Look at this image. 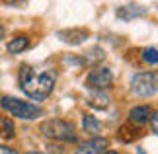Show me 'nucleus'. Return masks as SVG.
<instances>
[{"mask_svg": "<svg viewBox=\"0 0 158 154\" xmlns=\"http://www.w3.org/2000/svg\"><path fill=\"white\" fill-rule=\"evenodd\" d=\"M147 14V8L141 4H123L117 8V18L123 22H133L135 18H141Z\"/></svg>", "mask_w": 158, "mask_h": 154, "instance_id": "7", "label": "nucleus"}, {"mask_svg": "<svg viewBox=\"0 0 158 154\" xmlns=\"http://www.w3.org/2000/svg\"><path fill=\"white\" fill-rule=\"evenodd\" d=\"M141 57H143L144 63H148V65H158V49H156V47H147V49H143Z\"/></svg>", "mask_w": 158, "mask_h": 154, "instance_id": "15", "label": "nucleus"}, {"mask_svg": "<svg viewBox=\"0 0 158 154\" xmlns=\"http://www.w3.org/2000/svg\"><path fill=\"white\" fill-rule=\"evenodd\" d=\"M111 84H113V72L104 65L94 66L86 76V86L92 88V90H102L104 92L107 88H111Z\"/></svg>", "mask_w": 158, "mask_h": 154, "instance_id": "5", "label": "nucleus"}, {"mask_svg": "<svg viewBox=\"0 0 158 154\" xmlns=\"http://www.w3.org/2000/svg\"><path fill=\"white\" fill-rule=\"evenodd\" d=\"M59 37L63 39L64 43H72V45H80L88 39V31L86 29H63V31H59Z\"/></svg>", "mask_w": 158, "mask_h": 154, "instance_id": "8", "label": "nucleus"}, {"mask_svg": "<svg viewBox=\"0 0 158 154\" xmlns=\"http://www.w3.org/2000/svg\"><path fill=\"white\" fill-rule=\"evenodd\" d=\"M26 154H43V152H37V150H31V152H26Z\"/></svg>", "mask_w": 158, "mask_h": 154, "instance_id": "20", "label": "nucleus"}, {"mask_svg": "<svg viewBox=\"0 0 158 154\" xmlns=\"http://www.w3.org/2000/svg\"><path fill=\"white\" fill-rule=\"evenodd\" d=\"M141 154H143V152H141Z\"/></svg>", "mask_w": 158, "mask_h": 154, "instance_id": "22", "label": "nucleus"}, {"mask_svg": "<svg viewBox=\"0 0 158 154\" xmlns=\"http://www.w3.org/2000/svg\"><path fill=\"white\" fill-rule=\"evenodd\" d=\"M106 146H107V139L94 137V139L86 140V143H82L74 154H106Z\"/></svg>", "mask_w": 158, "mask_h": 154, "instance_id": "6", "label": "nucleus"}, {"mask_svg": "<svg viewBox=\"0 0 158 154\" xmlns=\"http://www.w3.org/2000/svg\"><path fill=\"white\" fill-rule=\"evenodd\" d=\"M106 154H119V152H115V150H109V152H106Z\"/></svg>", "mask_w": 158, "mask_h": 154, "instance_id": "21", "label": "nucleus"}, {"mask_svg": "<svg viewBox=\"0 0 158 154\" xmlns=\"http://www.w3.org/2000/svg\"><path fill=\"white\" fill-rule=\"evenodd\" d=\"M39 131L51 140H64V143H74L76 140L74 125L64 119H47L39 125Z\"/></svg>", "mask_w": 158, "mask_h": 154, "instance_id": "2", "label": "nucleus"}, {"mask_svg": "<svg viewBox=\"0 0 158 154\" xmlns=\"http://www.w3.org/2000/svg\"><path fill=\"white\" fill-rule=\"evenodd\" d=\"M0 135L4 139H12L14 137V123H12L8 117H0Z\"/></svg>", "mask_w": 158, "mask_h": 154, "instance_id": "14", "label": "nucleus"}, {"mask_svg": "<svg viewBox=\"0 0 158 154\" xmlns=\"http://www.w3.org/2000/svg\"><path fill=\"white\" fill-rule=\"evenodd\" d=\"M0 154H18L14 148H10V146H2L0 144Z\"/></svg>", "mask_w": 158, "mask_h": 154, "instance_id": "18", "label": "nucleus"}, {"mask_svg": "<svg viewBox=\"0 0 158 154\" xmlns=\"http://www.w3.org/2000/svg\"><path fill=\"white\" fill-rule=\"evenodd\" d=\"M82 127H84V131L88 135H92V137H98L100 131H102V123L96 119L94 115H88V113H84V117H82Z\"/></svg>", "mask_w": 158, "mask_h": 154, "instance_id": "11", "label": "nucleus"}, {"mask_svg": "<svg viewBox=\"0 0 158 154\" xmlns=\"http://www.w3.org/2000/svg\"><path fill=\"white\" fill-rule=\"evenodd\" d=\"M4 37V29H2V26H0V39Z\"/></svg>", "mask_w": 158, "mask_h": 154, "instance_id": "19", "label": "nucleus"}, {"mask_svg": "<svg viewBox=\"0 0 158 154\" xmlns=\"http://www.w3.org/2000/svg\"><path fill=\"white\" fill-rule=\"evenodd\" d=\"M29 45V39L26 37V35H16L14 39H12L8 43V53L12 55H18V53H22V51H26Z\"/></svg>", "mask_w": 158, "mask_h": 154, "instance_id": "12", "label": "nucleus"}, {"mask_svg": "<svg viewBox=\"0 0 158 154\" xmlns=\"http://www.w3.org/2000/svg\"><path fill=\"white\" fill-rule=\"evenodd\" d=\"M135 131H137V129H135ZM135 131H133V129H131L129 125H123V127H121V131H119V137H121V140H125V143H129V140H133V139L137 137V133H135Z\"/></svg>", "mask_w": 158, "mask_h": 154, "instance_id": "16", "label": "nucleus"}, {"mask_svg": "<svg viewBox=\"0 0 158 154\" xmlns=\"http://www.w3.org/2000/svg\"><path fill=\"white\" fill-rule=\"evenodd\" d=\"M0 106H2L4 111H8L14 117H20V119H37L39 115H43L41 107L33 106L29 102L18 100V98H12V96H4L0 100Z\"/></svg>", "mask_w": 158, "mask_h": 154, "instance_id": "3", "label": "nucleus"}, {"mask_svg": "<svg viewBox=\"0 0 158 154\" xmlns=\"http://www.w3.org/2000/svg\"><path fill=\"white\" fill-rule=\"evenodd\" d=\"M55 80H57V74L53 70H37L31 65H22L20 74H18V82H20L23 94L39 102L45 100L53 92Z\"/></svg>", "mask_w": 158, "mask_h": 154, "instance_id": "1", "label": "nucleus"}, {"mask_svg": "<svg viewBox=\"0 0 158 154\" xmlns=\"http://www.w3.org/2000/svg\"><path fill=\"white\" fill-rule=\"evenodd\" d=\"M150 127H152V131H154V135H158V111L150 117Z\"/></svg>", "mask_w": 158, "mask_h": 154, "instance_id": "17", "label": "nucleus"}, {"mask_svg": "<svg viewBox=\"0 0 158 154\" xmlns=\"http://www.w3.org/2000/svg\"><path fill=\"white\" fill-rule=\"evenodd\" d=\"M150 117H152V111L148 106H137L129 111V121L133 125H143V123L150 121Z\"/></svg>", "mask_w": 158, "mask_h": 154, "instance_id": "9", "label": "nucleus"}, {"mask_svg": "<svg viewBox=\"0 0 158 154\" xmlns=\"http://www.w3.org/2000/svg\"><path fill=\"white\" fill-rule=\"evenodd\" d=\"M104 59H106V53L102 51L100 47H94V49H90V53L82 59V65L88 63V65H96V66H98V63H100V60H104Z\"/></svg>", "mask_w": 158, "mask_h": 154, "instance_id": "13", "label": "nucleus"}, {"mask_svg": "<svg viewBox=\"0 0 158 154\" xmlns=\"http://www.w3.org/2000/svg\"><path fill=\"white\" fill-rule=\"evenodd\" d=\"M131 90L133 94L141 96V98H148L158 92V72H141L133 78L131 82Z\"/></svg>", "mask_w": 158, "mask_h": 154, "instance_id": "4", "label": "nucleus"}, {"mask_svg": "<svg viewBox=\"0 0 158 154\" xmlns=\"http://www.w3.org/2000/svg\"><path fill=\"white\" fill-rule=\"evenodd\" d=\"M86 102H88V106L94 107V109H106L109 106V96L106 92H102V90H94L92 94L88 96Z\"/></svg>", "mask_w": 158, "mask_h": 154, "instance_id": "10", "label": "nucleus"}]
</instances>
